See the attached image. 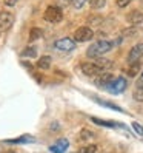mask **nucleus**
<instances>
[{
	"instance_id": "12",
	"label": "nucleus",
	"mask_w": 143,
	"mask_h": 153,
	"mask_svg": "<svg viewBox=\"0 0 143 153\" xmlns=\"http://www.w3.org/2000/svg\"><path fill=\"white\" fill-rule=\"evenodd\" d=\"M126 20L131 23V25H142L143 23V13L136 10V11H131L126 14Z\"/></svg>"
},
{
	"instance_id": "14",
	"label": "nucleus",
	"mask_w": 143,
	"mask_h": 153,
	"mask_svg": "<svg viewBox=\"0 0 143 153\" xmlns=\"http://www.w3.org/2000/svg\"><path fill=\"white\" fill-rule=\"evenodd\" d=\"M35 138L31 136V134H23V136H19V138H14V139H6L5 142L6 144H29V142H34Z\"/></svg>"
},
{
	"instance_id": "11",
	"label": "nucleus",
	"mask_w": 143,
	"mask_h": 153,
	"mask_svg": "<svg viewBox=\"0 0 143 153\" xmlns=\"http://www.w3.org/2000/svg\"><path fill=\"white\" fill-rule=\"evenodd\" d=\"M91 99H92V101H95L97 104H100V105L106 107V108H111V110L119 111V113H125L123 108H120L117 104H114V102H111V101H106V99H100V97H94V96H91Z\"/></svg>"
},
{
	"instance_id": "10",
	"label": "nucleus",
	"mask_w": 143,
	"mask_h": 153,
	"mask_svg": "<svg viewBox=\"0 0 143 153\" xmlns=\"http://www.w3.org/2000/svg\"><path fill=\"white\" fill-rule=\"evenodd\" d=\"M68 147H69V141L65 139V138H62V139H59L56 144H52V146L49 147V152H52V153H65L68 150Z\"/></svg>"
},
{
	"instance_id": "17",
	"label": "nucleus",
	"mask_w": 143,
	"mask_h": 153,
	"mask_svg": "<svg viewBox=\"0 0 143 153\" xmlns=\"http://www.w3.org/2000/svg\"><path fill=\"white\" fill-rule=\"evenodd\" d=\"M42 36H43V30L42 28H32L29 31V42H34V40L40 39Z\"/></svg>"
},
{
	"instance_id": "6",
	"label": "nucleus",
	"mask_w": 143,
	"mask_h": 153,
	"mask_svg": "<svg viewBox=\"0 0 143 153\" xmlns=\"http://www.w3.org/2000/svg\"><path fill=\"white\" fill-rule=\"evenodd\" d=\"M126 87H128V82H126V79L125 77H115L112 82L109 84V87H108V90L111 93H114V94H119V93H122V91H125L126 90Z\"/></svg>"
},
{
	"instance_id": "2",
	"label": "nucleus",
	"mask_w": 143,
	"mask_h": 153,
	"mask_svg": "<svg viewBox=\"0 0 143 153\" xmlns=\"http://www.w3.org/2000/svg\"><path fill=\"white\" fill-rule=\"evenodd\" d=\"M43 19L49 22V23H59L63 20V11H62L60 6H56V5H51L48 6L43 13Z\"/></svg>"
},
{
	"instance_id": "7",
	"label": "nucleus",
	"mask_w": 143,
	"mask_h": 153,
	"mask_svg": "<svg viewBox=\"0 0 143 153\" xmlns=\"http://www.w3.org/2000/svg\"><path fill=\"white\" fill-rule=\"evenodd\" d=\"M82 71L86 76H99L100 73H103V68L97 65L95 62H85L82 65Z\"/></svg>"
},
{
	"instance_id": "27",
	"label": "nucleus",
	"mask_w": 143,
	"mask_h": 153,
	"mask_svg": "<svg viewBox=\"0 0 143 153\" xmlns=\"http://www.w3.org/2000/svg\"><path fill=\"white\" fill-rule=\"evenodd\" d=\"M3 3H5L6 6H14V5L17 3V0H3Z\"/></svg>"
},
{
	"instance_id": "3",
	"label": "nucleus",
	"mask_w": 143,
	"mask_h": 153,
	"mask_svg": "<svg viewBox=\"0 0 143 153\" xmlns=\"http://www.w3.org/2000/svg\"><path fill=\"white\" fill-rule=\"evenodd\" d=\"M143 59V42L134 45L128 53V64H140V60Z\"/></svg>"
},
{
	"instance_id": "23",
	"label": "nucleus",
	"mask_w": 143,
	"mask_h": 153,
	"mask_svg": "<svg viewBox=\"0 0 143 153\" xmlns=\"http://www.w3.org/2000/svg\"><path fill=\"white\" fill-rule=\"evenodd\" d=\"M92 8H103L105 6V0H89Z\"/></svg>"
},
{
	"instance_id": "8",
	"label": "nucleus",
	"mask_w": 143,
	"mask_h": 153,
	"mask_svg": "<svg viewBox=\"0 0 143 153\" xmlns=\"http://www.w3.org/2000/svg\"><path fill=\"white\" fill-rule=\"evenodd\" d=\"M12 22H14V16L11 13H8V11H2V13H0V33L10 30Z\"/></svg>"
},
{
	"instance_id": "16",
	"label": "nucleus",
	"mask_w": 143,
	"mask_h": 153,
	"mask_svg": "<svg viewBox=\"0 0 143 153\" xmlns=\"http://www.w3.org/2000/svg\"><path fill=\"white\" fill-rule=\"evenodd\" d=\"M22 57H37V48L32 47V45H29V47H26L23 51H22Z\"/></svg>"
},
{
	"instance_id": "24",
	"label": "nucleus",
	"mask_w": 143,
	"mask_h": 153,
	"mask_svg": "<svg viewBox=\"0 0 143 153\" xmlns=\"http://www.w3.org/2000/svg\"><path fill=\"white\" fill-rule=\"evenodd\" d=\"M88 2V0H73V2H71V3H73V6L74 8H77V10H80V8H82L85 3Z\"/></svg>"
},
{
	"instance_id": "21",
	"label": "nucleus",
	"mask_w": 143,
	"mask_h": 153,
	"mask_svg": "<svg viewBox=\"0 0 143 153\" xmlns=\"http://www.w3.org/2000/svg\"><path fill=\"white\" fill-rule=\"evenodd\" d=\"M94 136V134L91 133V130H82V131H80V139H89V138H92Z\"/></svg>"
},
{
	"instance_id": "28",
	"label": "nucleus",
	"mask_w": 143,
	"mask_h": 153,
	"mask_svg": "<svg viewBox=\"0 0 143 153\" xmlns=\"http://www.w3.org/2000/svg\"><path fill=\"white\" fill-rule=\"evenodd\" d=\"M137 88H143V73L140 74V77L137 80Z\"/></svg>"
},
{
	"instance_id": "26",
	"label": "nucleus",
	"mask_w": 143,
	"mask_h": 153,
	"mask_svg": "<svg viewBox=\"0 0 143 153\" xmlns=\"http://www.w3.org/2000/svg\"><path fill=\"white\" fill-rule=\"evenodd\" d=\"M131 2H132V0H117V6L119 8H126Z\"/></svg>"
},
{
	"instance_id": "13",
	"label": "nucleus",
	"mask_w": 143,
	"mask_h": 153,
	"mask_svg": "<svg viewBox=\"0 0 143 153\" xmlns=\"http://www.w3.org/2000/svg\"><path fill=\"white\" fill-rule=\"evenodd\" d=\"M91 121L97 125H103V127H109V128H125L123 124H119V122H112V121H103V119H99V118H91Z\"/></svg>"
},
{
	"instance_id": "25",
	"label": "nucleus",
	"mask_w": 143,
	"mask_h": 153,
	"mask_svg": "<svg viewBox=\"0 0 143 153\" xmlns=\"http://www.w3.org/2000/svg\"><path fill=\"white\" fill-rule=\"evenodd\" d=\"M136 33H137V28H136V26H134V28H128V30H123V31H122L123 36H134Z\"/></svg>"
},
{
	"instance_id": "9",
	"label": "nucleus",
	"mask_w": 143,
	"mask_h": 153,
	"mask_svg": "<svg viewBox=\"0 0 143 153\" xmlns=\"http://www.w3.org/2000/svg\"><path fill=\"white\" fill-rule=\"evenodd\" d=\"M54 47L56 50L59 51H71V50H74L76 48V42L73 39H69V37H63V39H60L54 43Z\"/></svg>"
},
{
	"instance_id": "20",
	"label": "nucleus",
	"mask_w": 143,
	"mask_h": 153,
	"mask_svg": "<svg viewBox=\"0 0 143 153\" xmlns=\"http://www.w3.org/2000/svg\"><path fill=\"white\" fill-rule=\"evenodd\" d=\"M132 97L139 102H143V88H136L132 93Z\"/></svg>"
},
{
	"instance_id": "18",
	"label": "nucleus",
	"mask_w": 143,
	"mask_h": 153,
	"mask_svg": "<svg viewBox=\"0 0 143 153\" xmlns=\"http://www.w3.org/2000/svg\"><path fill=\"white\" fill-rule=\"evenodd\" d=\"M139 71H140V64H132V65L128 67L126 74L131 76V77H134V76H137V74H139Z\"/></svg>"
},
{
	"instance_id": "29",
	"label": "nucleus",
	"mask_w": 143,
	"mask_h": 153,
	"mask_svg": "<svg viewBox=\"0 0 143 153\" xmlns=\"http://www.w3.org/2000/svg\"><path fill=\"white\" fill-rule=\"evenodd\" d=\"M3 153H17V152H14V150H6V152H3Z\"/></svg>"
},
{
	"instance_id": "22",
	"label": "nucleus",
	"mask_w": 143,
	"mask_h": 153,
	"mask_svg": "<svg viewBox=\"0 0 143 153\" xmlns=\"http://www.w3.org/2000/svg\"><path fill=\"white\" fill-rule=\"evenodd\" d=\"M132 128L136 130L137 134H140V136H143V125L139 124V122H132Z\"/></svg>"
},
{
	"instance_id": "4",
	"label": "nucleus",
	"mask_w": 143,
	"mask_h": 153,
	"mask_svg": "<svg viewBox=\"0 0 143 153\" xmlns=\"http://www.w3.org/2000/svg\"><path fill=\"white\" fill-rule=\"evenodd\" d=\"M94 37V31L89 26H80L74 31V42H89Z\"/></svg>"
},
{
	"instance_id": "15",
	"label": "nucleus",
	"mask_w": 143,
	"mask_h": 153,
	"mask_svg": "<svg viewBox=\"0 0 143 153\" xmlns=\"http://www.w3.org/2000/svg\"><path fill=\"white\" fill-rule=\"evenodd\" d=\"M51 67V57L49 56H42L37 60V68L39 70H48Z\"/></svg>"
},
{
	"instance_id": "30",
	"label": "nucleus",
	"mask_w": 143,
	"mask_h": 153,
	"mask_svg": "<svg viewBox=\"0 0 143 153\" xmlns=\"http://www.w3.org/2000/svg\"><path fill=\"white\" fill-rule=\"evenodd\" d=\"M66 2H73V0H66Z\"/></svg>"
},
{
	"instance_id": "1",
	"label": "nucleus",
	"mask_w": 143,
	"mask_h": 153,
	"mask_svg": "<svg viewBox=\"0 0 143 153\" xmlns=\"http://www.w3.org/2000/svg\"><path fill=\"white\" fill-rule=\"evenodd\" d=\"M112 48H114V42H111V40H97L95 43H92L91 47L88 48L86 54H88V57L97 59V57L106 54V53H109Z\"/></svg>"
},
{
	"instance_id": "19",
	"label": "nucleus",
	"mask_w": 143,
	"mask_h": 153,
	"mask_svg": "<svg viewBox=\"0 0 143 153\" xmlns=\"http://www.w3.org/2000/svg\"><path fill=\"white\" fill-rule=\"evenodd\" d=\"M77 153H97V146L95 144H88V146H83Z\"/></svg>"
},
{
	"instance_id": "5",
	"label": "nucleus",
	"mask_w": 143,
	"mask_h": 153,
	"mask_svg": "<svg viewBox=\"0 0 143 153\" xmlns=\"http://www.w3.org/2000/svg\"><path fill=\"white\" fill-rule=\"evenodd\" d=\"M114 79H115V77H114V74H112V73H109V71H103V73H100L99 76H95L94 84H95L97 87L108 88V87H109V84L112 82Z\"/></svg>"
}]
</instances>
